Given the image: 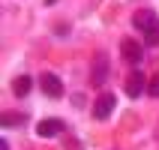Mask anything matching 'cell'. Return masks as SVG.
<instances>
[{
    "label": "cell",
    "instance_id": "obj_1",
    "mask_svg": "<svg viewBox=\"0 0 159 150\" xmlns=\"http://www.w3.org/2000/svg\"><path fill=\"white\" fill-rule=\"evenodd\" d=\"M39 87H42L45 96H51V99L63 96V81L57 78L54 72H45V75H39Z\"/></svg>",
    "mask_w": 159,
    "mask_h": 150
},
{
    "label": "cell",
    "instance_id": "obj_2",
    "mask_svg": "<svg viewBox=\"0 0 159 150\" xmlns=\"http://www.w3.org/2000/svg\"><path fill=\"white\" fill-rule=\"evenodd\" d=\"M105 75H108V57L105 54H96L93 57V69H90V84L93 87H102L105 84Z\"/></svg>",
    "mask_w": 159,
    "mask_h": 150
},
{
    "label": "cell",
    "instance_id": "obj_3",
    "mask_svg": "<svg viewBox=\"0 0 159 150\" xmlns=\"http://www.w3.org/2000/svg\"><path fill=\"white\" fill-rule=\"evenodd\" d=\"M114 102H117L114 93H102V96L93 102V117H96V120H105V117L114 111Z\"/></svg>",
    "mask_w": 159,
    "mask_h": 150
},
{
    "label": "cell",
    "instance_id": "obj_4",
    "mask_svg": "<svg viewBox=\"0 0 159 150\" xmlns=\"http://www.w3.org/2000/svg\"><path fill=\"white\" fill-rule=\"evenodd\" d=\"M120 54H123V60L126 63H135V66H138V63H141V42H135V39H123V42H120Z\"/></svg>",
    "mask_w": 159,
    "mask_h": 150
},
{
    "label": "cell",
    "instance_id": "obj_5",
    "mask_svg": "<svg viewBox=\"0 0 159 150\" xmlns=\"http://www.w3.org/2000/svg\"><path fill=\"white\" fill-rule=\"evenodd\" d=\"M144 84H147V78H144L141 72H132V75L126 78V84H123L126 96H129V99H138V96L144 93Z\"/></svg>",
    "mask_w": 159,
    "mask_h": 150
},
{
    "label": "cell",
    "instance_id": "obj_6",
    "mask_svg": "<svg viewBox=\"0 0 159 150\" xmlns=\"http://www.w3.org/2000/svg\"><path fill=\"white\" fill-rule=\"evenodd\" d=\"M36 132L42 135V138H54V135L63 132V120H57V117H45L42 123L36 126Z\"/></svg>",
    "mask_w": 159,
    "mask_h": 150
},
{
    "label": "cell",
    "instance_id": "obj_7",
    "mask_svg": "<svg viewBox=\"0 0 159 150\" xmlns=\"http://www.w3.org/2000/svg\"><path fill=\"white\" fill-rule=\"evenodd\" d=\"M156 21V15H153V9H138L132 15V24H135V30H147V27Z\"/></svg>",
    "mask_w": 159,
    "mask_h": 150
},
{
    "label": "cell",
    "instance_id": "obj_8",
    "mask_svg": "<svg viewBox=\"0 0 159 150\" xmlns=\"http://www.w3.org/2000/svg\"><path fill=\"white\" fill-rule=\"evenodd\" d=\"M30 87H33V78H30V75H18V78L12 81V93H15L18 99H24L27 93H30Z\"/></svg>",
    "mask_w": 159,
    "mask_h": 150
},
{
    "label": "cell",
    "instance_id": "obj_9",
    "mask_svg": "<svg viewBox=\"0 0 159 150\" xmlns=\"http://www.w3.org/2000/svg\"><path fill=\"white\" fill-rule=\"evenodd\" d=\"M144 42H147V45H159V18L144 30Z\"/></svg>",
    "mask_w": 159,
    "mask_h": 150
},
{
    "label": "cell",
    "instance_id": "obj_10",
    "mask_svg": "<svg viewBox=\"0 0 159 150\" xmlns=\"http://www.w3.org/2000/svg\"><path fill=\"white\" fill-rule=\"evenodd\" d=\"M12 123H24V114H12V111H6V114H3V126H12Z\"/></svg>",
    "mask_w": 159,
    "mask_h": 150
},
{
    "label": "cell",
    "instance_id": "obj_11",
    "mask_svg": "<svg viewBox=\"0 0 159 150\" xmlns=\"http://www.w3.org/2000/svg\"><path fill=\"white\" fill-rule=\"evenodd\" d=\"M147 90H150V96H159V72L150 78V87H147Z\"/></svg>",
    "mask_w": 159,
    "mask_h": 150
},
{
    "label": "cell",
    "instance_id": "obj_12",
    "mask_svg": "<svg viewBox=\"0 0 159 150\" xmlns=\"http://www.w3.org/2000/svg\"><path fill=\"white\" fill-rule=\"evenodd\" d=\"M0 150H9V141H6V138H0Z\"/></svg>",
    "mask_w": 159,
    "mask_h": 150
}]
</instances>
